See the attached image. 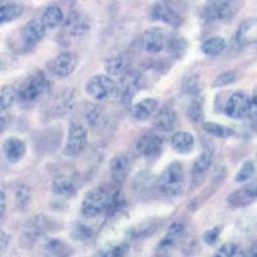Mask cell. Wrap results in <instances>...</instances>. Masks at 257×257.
<instances>
[{"label": "cell", "mask_w": 257, "mask_h": 257, "mask_svg": "<svg viewBox=\"0 0 257 257\" xmlns=\"http://www.w3.org/2000/svg\"><path fill=\"white\" fill-rule=\"evenodd\" d=\"M123 199L118 188L100 185L86 193L81 203V213L85 217H96L107 213L114 215L121 210Z\"/></svg>", "instance_id": "obj_1"}, {"label": "cell", "mask_w": 257, "mask_h": 257, "mask_svg": "<svg viewBox=\"0 0 257 257\" xmlns=\"http://www.w3.org/2000/svg\"><path fill=\"white\" fill-rule=\"evenodd\" d=\"M184 184V169L180 162H173L161 173L157 185L161 193L167 197H175Z\"/></svg>", "instance_id": "obj_2"}, {"label": "cell", "mask_w": 257, "mask_h": 257, "mask_svg": "<svg viewBox=\"0 0 257 257\" xmlns=\"http://www.w3.org/2000/svg\"><path fill=\"white\" fill-rule=\"evenodd\" d=\"M48 89H49V81L44 73L35 72L22 82L20 90L17 91V95L24 102H34L44 95Z\"/></svg>", "instance_id": "obj_3"}, {"label": "cell", "mask_w": 257, "mask_h": 257, "mask_svg": "<svg viewBox=\"0 0 257 257\" xmlns=\"http://www.w3.org/2000/svg\"><path fill=\"white\" fill-rule=\"evenodd\" d=\"M254 107H256L254 95L249 98L247 94L242 93V91H237V93L230 95V98L225 104L224 112L230 118L242 120V118L248 117L252 112H254Z\"/></svg>", "instance_id": "obj_4"}, {"label": "cell", "mask_w": 257, "mask_h": 257, "mask_svg": "<svg viewBox=\"0 0 257 257\" xmlns=\"http://www.w3.org/2000/svg\"><path fill=\"white\" fill-rule=\"evenodd\" d=\"M234 2H210L202 9L201 17L205 22L228 21L233 17L237 9Z\"/></svg>", "instance_id": "obj_5"}, {"label": "cell", "mask_w": 257, "mask_h": 257, "mask_svg": "<svg viewBox=\"0 0 257 257\" xmlns=\"http://www.w3.org/2000/svg\"><path fill=\"white\" fill-rule=\"evenodd\" d=\"M116 84L107 75H96L86 82V93L96 100H105L111 98L116 91Z\"/></svg>", "instance_id": "obj_6"}, {"label": "cell", "mask_w": 257, "mask_h": 257, "mask_svg": "<svg viewBox=\"0 0 257 257\" xmlns=\"http://www.w3.org/2000/svg\"><path fill=\"white\" fill-rule=\"evenodd\" d=\"M79 64V57L76 53L64 52L56 56L48 63L50 72L57 77H67L76 70Z\"/></svg>", "instance_id": "obj_7"}, {"label": "cell", "mask_w": 257, "mask_h": 257, "mask_svg": "<svg viewBox=\"0 0 257 257\" xmlns=\"http://www.w3.org/2000/svg\"><path fill=\"white\" fill-rule=\"evenodd\" d=\"M88 144V132L80 123H71L68 128L67 142L64 147V153L70 157L79 156Z\"/></svg>", "instance_id": "obj_8"}, {"label": "cell", "mask_w": 257, "mask_h": 257, "mask_svg": "<svg viewBox=\"0 0 257 257\" xmlns=\"http://www.w3.org/2000/svg\"><path fill=\"white\" fill-rule=\"evenodd\" d=\"M149 16H151V20L170 25L173 27H179L183 24V17H181L180 13L176 9H174L169 3H165V2L153 4Z\"/></svg>", "instance_id": "obj_9"}, {"label": "cell", "mask_w": 257, "mask_h": 257, "mask_svg": "<svg viewBox=\"0 0 257 257\" xmlns=\"http://www.w3.org/2000/svg\"><path fill=\"white\" fill-rule=\"evenodd\" d=\"M164 141L155 133H146L138 138L135 148L139 156L143 157H157L162 151Z\"/></svg>", "instance_id": "obj_10"}, {"label": "cell", "mask_w": 257, "mask_h": 257, "mask_svg": "<svg viewBox=\"0 0 257 257\" xmlns=\"http://www.w3.org/2000/svg\"><path fill=\"white\" fill-rule=\"evenodd\" d=\"M257 197V187L254 181H251L248 184H245L244 187L239 188V189L234 190L230 193L228 197V203L231 207L240 208L247 207L251 203L256 201Z\"/></svg>", "instance_id": "obj_11"}, {"label": "cell", "mask_w": 257, "mask_h": 257, "mask_svg": "<svg viewBox=\"0 0 257 257\" xmlns=\"http://www.w3.org/2000/svg\"><path fill=\"white\" fill-rule=\"evenodd\" d=\"M183 231H184V225L181 222L176 221L171 224L169 229H167V233L162 240L160 242V244L157 245V254L160 257H167L169 253L173 251V248L175 247L176 242L180 239V237L183 235Z\"/></svg>", "instance_id": "obj_12"}, {"label": "cell", "mask_w": 257, "mask_h": 257, "mask_svg": "<svg viewBox=\"0 0 257 257\" xmlns=\"http://www.w3.org/2000/svg\"><path fill=\"white\" fill-rule=\"evenodd\" d=\"M165 47H166V35L164 30L153 27V29L147 30L142 36V48L146 52L156 54V53H160Z\"/></svg>", "instance_id": "obj_13"}, {"label": "cell", "mask_w": 257, "mask_h": 257, "mask_svg": "<svg viewBox=\"0 0 257 257\" xmlns=\"http://www.w3.org/2000/svg\"><path fill=\"white\" fill-rule=\"evenodd\" d=\"M235 43L239 47H248L257 41V21L254 18L244 21L235 32Z\"/></svg>", "instance_id": "obj_14"}, {"label": "cell", "mask_w": 257, "mask_h": 257, "mask_svg": "<svg viewBox=\"0 0 257 257\" xmlns=\"http://www.w3.org/2000/svg\"><path fill=\"white\" fill-rule=\"evenodd\" d=\"M47 29L44 27L40 20H31L29 21L25 27L22 29V40L26 47L32 48L36 45L41 39L45 36Z\"/></svg>", "instance_id": "obj_15"}, {"label": "cell", "mask_w": 257, "mask_h": 257, "mask_svg": "<svg viewBox=\"0 0 257 257\" xmlns=\"http://www.w3.org/2000/svg\"><path fill=\"white\" fill-rule=\"evenodd\" d=\"M132 164H130V158L126 155H117L109 162V173H111L112 180L121 184L127 179L130 174Z\"/></svg>", "instance_id": "obj_16"}, {"label": "cell", "mask_w": 257, "mask_h": 257, "mask_svg": "<svg viewBox=\"0 0 257 257\" xmlns=\"http://www.w3.org/2000/svg\"><path fill=\"white\" fill-rule=\"evenodd\" d=\"M90 29V21L80 11H72L66 20V30L71 35H84Z\"/></svg>", "instance_id": "obj_17"}, {"label": "cell", "mask_w": 257, "mask_h": 257, "mask_svg": "<svg viewBox=\"0 0 257 257\" xmlns=\"http://www.w3.org/2000/svg\"><path fill=\"white\" fill-rule=\"evenodd\" d=\"M52 189L57 196L72 197L79 190V180L72 175H62L59 178L54 179Z\"/></svg>", "instance_id": "obj_18"}, {"label": "cell", "mask_w": 257, "mask_h": 257, "mask_svg": "<svg viewBox=\"0 0 257 257\" xmlns=\"http://www.w3.org/2000/svg\"><path fill=\"white\" fill-rule=\"evenodd\" d=\"M153 125L161 132H171L178 125V113L171 107H162L157 109Z\"/></svg>", "instance_id": "obj_19"}, {"label": "cell", "mask_w": 257, "mask_h": 257, "mask_svg": "<svg viewBox=\"0 0 257 257\" xmlns=\"http://www.w3.org/2000/svg\"><path fill=\"white\" fill-rule=\"evenodd\" d=\"M138 89V75L137 72H133V71H126L125 73L121 77L120 86L116 88V90L120 91L121 99L122 102L128 103L133 99V96L137 94Z\"/></svg>", "instance_id": "obj_20"}, {"label": "cell", "mask_w": 257, "mask_h": 257, "mask_svg": "<svg viewBox=\"0 0 257 257\" xmlns=\"http://www.w3.org/2000/svg\"><path fill=\"white\" fill-rule=\"evenodd\" d=\"M3 151L9 162L17 164L18 161L24 158L25 153H26V144L24 141H21L20 138L11 137L4 142Z\"/></svg>", "instance_id": "obj_21"}, {"label": "cell", "mask_w": 257, "mask_h": 257, "mask_svg": "<svg viewBox=\"0 0 257 257\" xmlns=\"http://www.w3.org/2000/svg\"><path fill=\"white\" fill-rule=\"evenodd\" d=\"M158 109V100L153 98H147V99L138 102L133 105L132 116L137 121H146L153 116Z\"/></svg>", "instance_id": "obj_22"}, {"label": "cell", "mask_w": 257, "mask_h": 257, "mask_svg": "<svg viewBox=\"0 0 257 257\" xmlns=\"http://www.w3.org/2000/svg\"><path fill=\"white\" fill-rule=\"evenodd\" d=\"M73 105H75L73 91H64V93L56 96V99L53 100L52 105H50V113L54 114V116H63L73 108Z\"/></svg>", "instance_id": "obj_23"}, {"label": "cell", "mask_w": 257, "mask_h": 257, "mask_svg": "<svg viewBox=\"0 0 257 257\" xmlns=\"http://www.w3.org/2000/svg\"><path fill=\"white\" fill-rule=\"evenodd\" d=\"M128 66H130V59L126 54H114L104 62L105 71L111 76H121L126 71H128Z\"/></svg>", "instance_id": "obj_24"}, {"label": "cell", "mask_w": 257, "mask_h": 257, "mask_svg": "<svg viewBox=\"0 0 257 257\" xmlns=\"http://www.w3.org/2000/svg\"><path fill=\"white\" fill-rule=\"evenodd\" d=\"M171 147L175 152L185 155L194 147V137L188 132H178L171 137Z\"/></svg>", "instance_id": "obj_25"}, {"label": "cell", "mask_w": 257, "mask_h": 257, "mask_svg": "<svg viewBox=\"0 0 257 257\" xmlns=\"http://www.w3.org/2000/svg\"><path fill=\"white\" fill-rule=\"evenodd\" d=\"M211 164H212V153L210 151H203L199 153L192 167L193 180L203 178L211 167Z\"/></svg>", "instance_id": "obj_26"}, {"label": "cell", "mask_w": 257, "mask_h": 257, "mask_svg": "<svg viewBox=\"0 0 257 257\" xmlns=\"http://www.w3.org/2000/svg\"><path fill=\"white\" fill-rule=\"evenodd\" d=\"M63 11L58 6H49L43 13L41 22L44 25L45 29H56L63 22Z\"/></svg>", "instance_id": "obj_27"}, {"label": "cell", "mask_w": 257, "mask_h": 257, "mask_svg": "<svg viewBox=\"0 0 257 257\" xmlns=\"http://www.w3.org/2000/svg\"><path fill=\"white\" fill-rule=\"evenodd\" d=\"M24 13V6L20 3H2L0 4V25L9 24L17 20Z\"/></svg>", "instance_id": "obj_28"}, {"label": "cell", "mask_w": 257, "mask_h": 257, "mask_svg": "<svg viewBox=\"0 0 257 257\" xmlns=\"http://www.w3.org/2000/svg\"><path fill=\"white\" fill-rule=\"evenodd\" d=\"M161 70L156 64L152 66H147L143 70V72L137 73L138 75V86L139 89H148L153 84H156V80L161 76Z\"/></svg>", "instance_id": "obj_29"}, {"label": "cell", "mask_w": 257, "mask_h": 257, "mask_svg": "<svg viewBox=\"0 0 257 257\" xmlns=\"http://www.w3.org/2000/svg\"><path fill=\"white\" fill-rule=\"evenodd\" d=\"M72 251L64 240L50 239L45 244V254L48 257H70Z\"/></svg>", "instance_id": "obj_30"}, {"label": "cell", "mask_w": 257, "mask_h": 257, "mask_svg": "<svg viewBox=\"0 0 257 257\" xmlns=\"http://www.w3.org/2000/svg\"><path fill=\"white\" fill-rule=\"evenodd\" d=\"M25 237L29 240H35L38 238L43 237L44 233H47V226H45V221H43L41 217H34L27 221L25 225Z\"/></svg>", "instance_id": "obj_31"}, {"label": "cell", "mask_w": 257, "mask_h": 257, "mask_svg": "<svg viewBox=\"0 0 257 257\" xmlns=\"http://www.w3.org/2000/svg\"><path fill=\"white\" fill-rule=\"evenodd\" d=\"M226 43L221 36H212L202 43L201 50L203 54L208 57H216L224 52Z\"/></svg>", "instance_id": "obj_32"}, {"label": "cell", "mask_w": 257, "mask_h": 257, "mask_svg": "<svg viewBox=\"0 0 257 257\" xmlns=\"http://www.w3.org/2000/svg\"><path fill=\"white\" fill-rule=\"evenodd\" d=\"M167 52L173 58H181L187 53L188 49V43L184 38H181L180 35H175L166 41Z\"/></svg>", "instance_id": "obj_33"}, {"label": "cell", "mask_w": 257, "mask_h": 257, "mask_svg": "<svg viewBox=\"0 0 257 257\" xmlns=\"http://www.w3.org/2000/svg\"><path fill=\"white\" fill-rule=\"evenodd\" d=\"M17 90L11 85H4L0 88V113L9 109L17 100Z\"/></svg>", "instance_id": "obj_34"}, {"label": "cell", "mask_w": 257, "mask_h": 257, "mask_svg": "<svg viewBox=\"0 0 257 257\" xmlns=\"http://www.w3.org/2000/svg\"><path fill=\"white\" fill-rule=\"evenodd\" d=\"M203 128H205V132H207L208 134L213 135V137L216 138H224V139L233 137L235 134L233 128H230L229 126L221 125V123L205 122L203 123Z\"/></svg>", "instance_id": "obj_35"}, {"label": "cell", "mask_w": 257, "mask_h": 257, "mask_svg": "<svg viewBox=\"0 0 257 257\" xmlns=\"http://www.w3.org/2000/svg\"><path fill=\"white\" fill-rule=\"evenodd\" d=\"M187 114L188 118L194 123L203 121V105H202V100L199 98H197V96L193 98L192 102L188 104Z\"/></svg>", "instance_id": "obj_36"}, {"label": "cell", "mask_w": 257, "mask_h": 257, "mask_svg": "<svg viewBox=\"0 0 257 257\" xmlns=\"http://www.w3.org/2000/svg\"><path fill=\"white\" fill-rule=\"evenodd\" d=\"M254 173V164L253 161H245L244 164L242 165V167L239 169L238 174L235 175V181L237 183H243V181H247L252 178Z\"/></svg>", "instance_id": "obj_37"}, {"label": "cell", "mask_w": 257, "mask_h": 257, "mask_svg": "<svg viewBox=\"0 0 257 257\" xmlns=\"http://www.w3.org/2000/svg\"><path fill=\"white\" fill-rule=\"evenodd\" d=\"M235 80H237V73L234 72V71H228V72H224L221 75H219L215 79V81L212 82V86L213 88H221V86L233 84Z\"/></svg>", "instance_id": "obj_38"}, {"label": "cell", "mask_w": 257, "mask_h": 257, "mask_svg": "<svg viewBox=\"0 0 257 257\" xmlns=\"http://www.w3.org/2000/svg\"><path fill=\"white\" fill-rule=\"evenodd\" d=\"M238 245L234 243H225L212 257H235L238 253Z\"/></svg>", "instance_id": "obj_39"}, {"label": "cell", "mask_w": 257, "mask_h": 257, "mask_svg": "<svg viewBox=\"0 0 257 257\" xmlns=\"http://www.w3.org/2000/svg\"><path fill=\"white\" fill-rule=\"evenodd\" d=\"M183 90L187 94H192V95H197L199 91V82L196 76H188L184 79L183 82Z\"/></svg>", "instance_id": "obj_40"}, {"label": "cell", "mask_w": 257, "mask_h": 257, "mask_svg": "<svg viewBox=\"0 0 257 257\" xmlns=\"http://www.w3.org/2000/svg\"><path fill=\"white\" fill-rule=\"evenodd\" d=\"M16 201L20 207H26L30 202V189L26 185H21L16 192Z\"/></svg>", "instance_id": "obj_41"}, {"label": "cell", "mask_w": 257, "mask_h": 257, "mask_svg": "<svg viewBox=\"0 0 257 257\" xmlns=\"http://www.w3.org/2000/svg\"><path fill=\"white\" fill-rule=\"evenodd\" d=\"M100 107L98 105H90L86 111V120L90 125H96L100 120Z\"/></svg>", "instance_id": "obj_42"}, {"label": "cell", "mask_w": 257, "mask_h": 257, "mask_svg": "<svg viewBox=\"0 0 257 257\" xmlns=\"http://www.w3.org/2000/svg\"><path fill=\"white\" fill-rule=\"evenodd\" d=\"M73 233H75V237L79 240H86L93 235V230L88 228L86 225H77Z\"/></svg>", "instance_id": "obj_43"}, {"label": "cell", "mask_w": 257, "mask_h": 257, "mask_svg": "<svg viewBox=\"0 0 257 257\" xmlns=\"http://www.w3.org/2000/svg\"><path fill=\"white\" fill-rule=\"evenodd\" d=\"M219 235H220V228L219 226H216V228H212L210 229V230L206 231V233L203 234V239H205V242L207 243V244H213V243L217 240Z\"/></svg>", "instance_id": "obj_44"}, {"label": "cell", "mask_w": 257, "mask_h": 257, "mask_svg": "<svg viewBox=\"0 0 257 257\" xmlns=\"http://www.w3.org/2000/svg\"><path fill=\"white\" fill-rule=\"evenodd\" d=\"M9 242H11L9 234H7L6 231L3 230H0V254L3 253V252L8 248Z\"/></svg>", "instance_id": "obj_45"}, {"label": "cell", "mask_w": 257, "mask_h": 257, "mask_svg": "<svg viewBox=\"0 0 257 257\" xmlns=\"http://www.w3.org/2000/svg\"><path fill=\"white\" fill-rule=\"evenodd\" d=\"M7 208V198L3 190H0V219L4 216Z\"/></svg>", "instance_id": "obj_46"}, {"label": "cell", "mask_w": 257, "mask_h": 257, "mask_svg": "<svg viewBox=\"0 0 257 257\" xmlns=\"http://www.w3.org/2000/svg\"><path fill=\"white\" fill-rule=\"evenodd\" d=\"M243 257H257V247L254 243L243 253Z\"/></svg>", "instance_id": "obj_47"}, {"label": "cell", "mask_w": 257, "mask_h": 257, "mask_svg": "<svg viewBox=\"0 0 257 257\" xmlns=\"http://www.w3.org/2000/svg\"><path fill=\"white\" fill-rule=\"evenodd\" d=\"M7 123H8V117L3 116V114H0V134L4 132V128H6Z\"/></svg>", "instance_id": "obj_48"}]
</instances>
